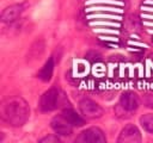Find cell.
I'll list each match as a JSON object with an SVG mask.
<instances>
[{
    "mask_svg": "<svg viewBox=\"0 0 153 143\" xmlns=\"http://www.w3.org/2000/svg\"><path fill=\"white\" fill-rule=\"evenodd\" d=\"M43 50H44V42L41 41V39H38V41H36V42L31 45V48H30V50H29V56H30L31 58H37L38 56L42 55Z\"/></svg>",
    "mask_w": 153,
    "mask_h": 143,
    "instance_id": "obj_11",
    "label": "cell"
},
{
    "mask_svg": "<svg viewBox=\"0 0 153 143\" xmlns=\"http://www.w3.org/2000/svg\"><path fill=\"white\" fill-rule=\"evenodd\" d=\"M106 138H105V135L104 132L97 128V126H92V128H88L84 131H81L78 137L75 138V142H79V143H87V142H105Z\"/></svg>",
    "mask_w": 153,
    "mask_h": 143,
    "instance_id": "obj_4",
    "label": "cell"
},
{
    "mask_svg": "<svg viewBox=\"0 0 153 143\" xmlns=\"http://www.w3.org/2000/svg\"><path fill=\"white\" fill-rule=\"evenodd\" d=\"M50 126L60 136H69L73 132V128H74L62 114L55 116L50 122Z\"/></svg>",
    "mask_w": 153,
    "mask_h": 143,
    "instance_id": "obj_6",
    "label": "cell"
},
{
    "mask_svg": "<svg viewBox=\"0 0 153 143\" xmlns=\"http://www.w3.org/2000/svg\"><path fill=\"white\" fill-rule=\"evenodd\" d=\"M23 10H24V7H23L22 4H14V5H11V6L6 7L1 12V21L6 23V24L13 23L22 14Z\"/></svg>",
    "mask_w": 153,
    "mask_h": 143,
    "instance_id": "obj_8",
    "label": "cell"
},
{
    "mask_svg": "<svg viewBox=\"0 0 153 143\" xmlns=\"http://www.w3.org/2000/svg\"><path fill=\"white\" fill-rule=\"evenodd\" d=\"M120 105L121 107L127 111V112H133L135 111L139 105H140V99L139 95L135 92L131 91H127L124 93H122L121 98H120Z\"/></svg>",
    "mask_w": 153,
    "mask_h": 143,
    "instance_id": "obj_7",
    "label": "cell"
},
{
    "mask_svg": "<svg viewBox=\"0 0 153 143\" xmlns=\"http://www.w3.org/2000/svg\"><path fill=\"white\" fill-rule=\"evenodd\" d=\"M38 142L39 143H60L61 139L57 136H55V135H48L45 137H42Z\"/></svg>",
    "mask_w": 153,
    "mask_h": 143,
    "instance_id": "obj_13",
    "label": "cell"
},
{
    "mask_svg": "<svg viewBox=\"0 0 153 143\" xmlns=\"http://www.w3.org/2000/svg\"><path fill=\"white\" fill-rule=\"evenodd\" d=\"M145 104L146 106L153 108V94H147L146 98H145Z\"/></svg>",
    "mask_w": 153,
    "mask_h": 143,
    "instance_id": "obj_14",
    "label": "cell"
},
{
    "mask_svg": "<svg viewBox=\"0 0 153 143\" xmlns=\"http://www.w3.org/2000/svg\"><path fill=\"white\" fill-rule=\"evenodd\" d=\"M54 67H55L54 60H53V57H50V58L44 63V66L42 67V69L38 72V74H37L38 79H41V80L44 81V82H48V81L51 79V76H53Z\"/></svg>",
    "mask_w": 153,
    "mask_h": 143,
    "instance_id": "obj_10",
    "label": "cell"
},
{
    "mask_svg": "<svg viewBox=\"0 0 153 143\" xmlns=\"http://www.w3.org/2000/svg\"><path fill=\"white\" fill-rule=\"evenodd\" d=\"M61 114H62L73 126L79 128V126H82V125L85 124V119H84L80 114H78L74 110H72V108H65V110L61 112Z\"/></svg>",
    "mask_w": 153,
    "mask_h": 143,
    "instance_id": "obj_9",
    "label": "cell"
},
{
    "mask_svg": "<svg viewBox=\"0 0 153 143\" xmlns=\"http://www.w3.org/2000/svg\"><path fill=\"white\" fill-rule=\"evenodd\" d=\"M0 114L2 120L8 125L18 128L26 123L30 116V107L25 99L19 95L6 98L0 107Z\"/></svg>",
    "mask_w": 153,
    "mask_h": 143,
    "instance_id": "obj_1",
    "label": "cell"
},
{
    "mask_svg": "<svg viewBox=\"0 0 153 143\" xmlns=\"http://www.w3.org/2000/svg\"><path fill=\"white\" fill-rule=\"evenodd\" d=\"M60 92L57 88L51 87L45 91L39 99V108L43 112H50L57 108L60 104Z\"/></svg>",
    "mask_w": 153,
    "mask_h": 143,
    "instance_id": "obj_2",
    "label": "cell"
},
{
    "mask_svg": "<svg viewBox=\"0 0 153 143\" xmlns=\"http://www.w3.org/2000/svg\"><path fill=\"white\" fill-rule=\"evenodd\" d=\"M79 110L86 119H97V118H100L104 113V110L102 108V106L91 99L80 100Z\"/></svg>",
    "mask_w": 153,
    "mask_h": 143,
    "instance_id": "obj_3",
    "label": "cell"
},
{
    "mask_svg": "<svg viewBox=\"0 0 153 143\" xmlns=\"http://www.w3.org/2000/svg\"><path fill=\"white\" fill-rule=\"evenodd\" d=\"M117 142H120V143H139V142H141V132L134 124H128L122 129V131L117 138Z\"/></svg>",
    "mask_w": 153,
    "mask_h": 143,
    "instance_id": "obj_5",
    "label": "cell"
},
{
    "mask_svg": "<svg viewBox=\"0 0 153 143\" xmlns=\"http://www.w3.org/2000/svg\"><path fill=\"white\" fill-rule=\"evenodd\" d=\"M141 126L149 133H153V113H146L140 117Z\"/></svg>",
    "mask_w": 153,
    "mask_h": 143,
    "instance_id": "obj_12",
    "label": "cell"
}]
</instances>
